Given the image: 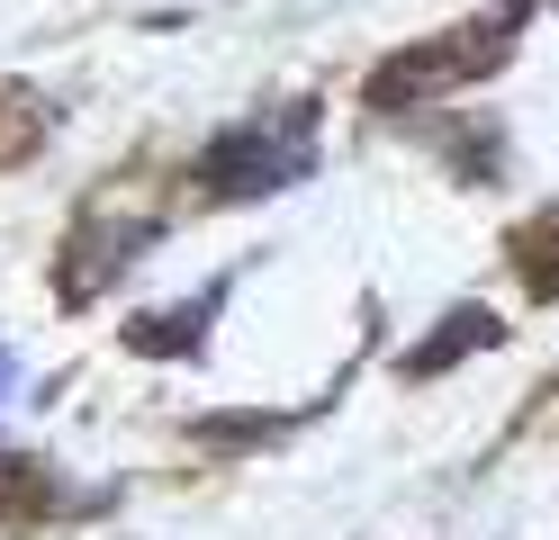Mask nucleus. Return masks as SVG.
I'll list each match as a JSON object with an SVG mask.
<instances>
[{
    "mask_svg": "<svg viewBox=\"0 0 559 540\" xmlns=\"http://www.w3.org/2000/svg\"><path fill=\"white\" fill-rule=\"evenodd\" d=\"M0 379H10V360H0Z\"/></svg>",
    "mask_w": 559,
    "mask_h": 540,
    "instance_id": "obj_3",
    "label": "nucleus"
},
{
    "mask_svg": "<svg viewBox=\"0 0 559 540\" xmlns=\"http://www.w3.org/2000/svg\"><path fill=\"white\" fill-rule=\"evenodd\" d=\"M307 108H280L271 127H235V135H217L207 144V163H199V180H217V190H289V180L307 171Z\"/></svg>",
    "mask_w": 559,
    "mask_h": 540,
    "instance_id": "obj_1",
    "label": "nucleus"
},
{
    "mask_svg": "<svg viewBox=\"0 0 559 540\" xmlns=\"http://www.w3.org/2000/svg\"><path fill=\"white\" fill-rule=\"evenodd\" d=\"M442 324H451V334H433L425 351H415V370H442L451 351H469V343H487V334H497V324H487V307H461V315H442Z\"/></svg>",
    "mask_w": 559,
    "mask_h": 540,
    "instance_id": "obj_2",
    "label": "nucleus"
}]
</instances>
